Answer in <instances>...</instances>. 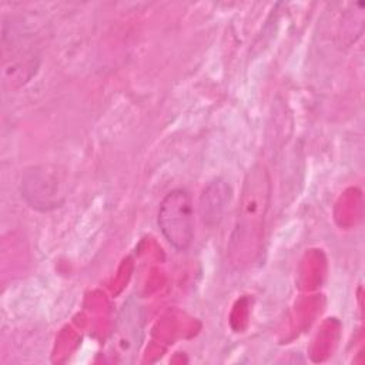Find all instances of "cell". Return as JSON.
<instances>
[{
	"label": "cell",
	"instance_id": "6da1fadb",
	"mask_svg": "<svg viewBox=\"0 0 365 365\" xmlns=\"http://www.w3.org/2000/svg\"><path fill=\"white\" fill-rule=\"evenodd\" d=\"M271 182L265 167L257 164L247 173L235 224L228 242V258L235 268L251 265L259 255Z\"/></svg>",
	"mask_w": 365,
	"mask_h": 365
},
{
	"label": "cell",
	"instance_id": "7a4b0ae2",
	"mask_svg": "<svg viewBox=\"0 0 365 365\" xmlns=\"http://www.w3.org/2000/svg\"><path fill=\"white\" fill-rule=\"evenodd\" d=\"M157 224L168 241L178 251H185L194 238V207L188 191L175 188L168 191L160 202Z\"/></svg>",
	"mask_w": 365,
	"mask_h": 365
},
{
	"label": "cell",
	"instance_id": "3957f363",
	"mask_svg": "<svg viewBox=\"0 0 365 365\" xmlns=\"http://www.w3.org/2000/svg\"><path fill=\"white\" fill-rule=\"evenodd\" d=\"M56 178L46 173L44 170L33 168L29 171L21 181L23 195L31 204V207L48 210L50 207H56L57 201V185Z\"/></svg>",
	"mask_w": 365,
	"mask_h": 365
},
{
	"label": "cell",
	"instance_id": "277c9868",
	"mask_svg": "<svg viewBox=\"0 0 365 365\" xmlns=\"http://www.w3.org/2000/svg\"><path fill=\"white\" fill-rule=\"evenodd\" d=\"M231 198V187L222 178L210 181L200 197V214L205 225L215 227L222 220Z\"/></svg>",
	"mask_w": 365,
	"mask_h": 365
}]
</instances>
